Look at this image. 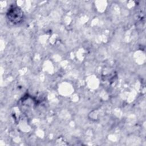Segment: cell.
<instances>
[{
  "mask_svg": "<svg viewBox=\"0 0 146 146\" xmlns=\"http://www.w3.org/2000/svg\"><path fill=\"white\" fill-rule=\"evenodd\" d=\"M6 17L9 22L14 24L17 25L21 23L24 19V14L23 11L15 5H12L9 9Z\"/></svg>",
  "mask_w": 146,
  "mask_h": 146,
  "instance_id": "obj_1",
  "label": "cell"
}]
</instances>
